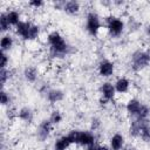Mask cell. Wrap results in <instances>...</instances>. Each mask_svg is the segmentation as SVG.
Listing matches in <instances>:
<instances>
[{
	"mask_svg": "<svg viewBox=\"0 0 150 150\" xmlns=\"http://www.w3.org/2000/svg\"><path fill=\"white\" fill-rule=\"evenodd\" d=\"M48 55L54 60H62L74 52L73 46L59 30H50L47 34Z\"/></svg>",
	"mask_w": 150,
	"mask_h": 150,
	"instance_id": "cell-1",
	"label": "cell"
},
{
	"mask_svg": "<svg viewBox=\"0 0 150 150\" xmlns=\"http://www.w3.org/2000/svg\"><path fill=\"white\" fill-rule=\"evenodd\" d=\"M73 145H79L82 148H87L88 145L97 142L96 134L91 130H80V129H71L67 134Z\"/></svg>",
	"mask_w": 150,
	"mask_h": 150,
	"instance_id": "cell-2",
	"label": "cell"
},
{
	"mask_svg": "<svg viewBox=\"0 0 150 150\" xmlns=\"http://www.w3.org/2000/svg\"><path fill=\"white\" fill-rule=\"evenodd\" d=\"M150 64V49H136L129 61V68L134 73L144 70Z\"/></svg>",
	"mask_w": 150,
	"mask_h": 150,
	"instance_id": "cell-3",
	"label": "cell"
},
{
	"mask_svg": "<svg viewBox=\"0 0 150 150\" xmlns=\"http://www.w3.org/2000/svg\"><path fill=\"white\" fill-rule=\"evenodd\" d=\"M104 25H105V29H107L108 35L110 38H112V39L121 38L123 35L125 28H127V25H125L124 20L122 18L112 15V14L105 16Z\"/></svg>",
	"mask_w": 150,
	"mask_h": 150,
	"instance_id": "cell-4",
	"label": "cell"
},
{
	"mask_svg": "<svg viewBox=\"0 0 150 150\" xmlns=\"http://www.w3.org/2000/svg\"><path fill=\"white\" fill-rule=\"evenodd\" d=\"M102 28V18L95 11H89L86 14V30L90 36H97Z\"/></svg>",
	"mask_w": 150,
	"mask_h": 150,
	"instance_id": "cell-5",
	"label": "cell"
},
{
	"mask_svg": "<svg viewBox=\"0 0 150 150\" xmlns=\"http://www.w3.org/2000/svg\"><path fill=\"white\" fill-rule=\"evenodd\" d=\"M53 127L54 125L52 124L49 118H43L41 122H39L36 127V131H35L36 139L39 142H46L53 132Z\"/></svg>",
	"mask_w": 150,
	"mask_h": 150,
	"instance_id": "cell-6",
	"label": "cell"
},
{
	"mask_svg": "<svg viewBox=\"0 0 150 150\" xmlns=\"http://www.w3.org/2000/svg\"><path fill=\"white\" fill-rule=\"evenodd\" d=\"M115 63L109 59H102L97 64V73L103 79H109L115 74Z\"/></svg>",
	"mask_w": 150,
	"mask_h": 150,
	"instance_id": "cell-7",
	"label": "cell"
},
{
	"mask_svg": "<svg viewBox=\"0 0 150 150\" xmlns=\"http://www.w3.org/2000/svg\"><path fill=\"white\" fill-rule=\"evenodd\" d=\"M98 91H100V95L102 98H104L105 101L108 102H111L115 100L116 97V90H115V86L112 82L110 81H104L100 84V88H98Z\"/></svg>",
	"mask_w": 150,
	"mask_h": 150,
	"instance_id": "cell-8",
	"label": "cell"
},
{
	"mask_svg": "<svg viewBox=\"0 0 150 150\" xmlns=\"http://www.w3.org/2000/svg\"><path fill=\"white\" fill-rule=\"evenodd\" d=\"M142 104H143V102H141L136 97H131V98H129L127 101V103H125V111H127L128 116L131 117V120L137 116V114L139 112V110L142 108Z\"/></svg>",
	"mask_w": 150,
	"mask_h": 150,
	"instance_id": "cell-9",
	"label": "cell"
},
{
	"mask_svg": "<svg viewBox=\"0 0 150 150\" xmlns=\"http://www.w3.org/2000/svg\"><path fill=\"white\" fill-rule=\"evenodd\" d=\"M46 100L50 103V104H56L63 101L66 94L62 89L60 88H49V90L46 93Z\"/></svg>",
	"mask_w": 150,
	"mask_h": 150,
	"instance_id": "cell-10",
	"label": "cell"
},
{
	"mask_svg": "<svg viewBox=\"0 0 150 150\" xmlns=\"http://www.w3.org/2000/svg\"><path fill=\"white\" fill-rule=\"evenodd\" d=\"M148 120H138V118H132L129 123V127H128V134L130 137L132 138H138L139 137V134H141V130L144 125V123L146 122Z\"/></svg>",
	"mask_w": 150,
	"mask_h": 150,
	"instance_id": "cell-11",
	"label": "cell"
},
{
	"mask_svg": "<svg viewBox=\"0 0 150 150\" xmlns=\"http://www.w3.org/2000/svg\"><path fill=\"white\" fill-rule=\"evenodd\" d=\"M109 146L111 150H124L125 148V137L121 132H115L109 138Z\"/></svg>",
	"mask_w": 150,
	"mask_h": 150,
	"instance_id": "cell-12",
	"label": "cell"
},
{
	"mask_svg": "<svg viewBox=\"0 0 150 150\" xmlns=\"http://www.w3.org/2000/svg\"><path fill=\"white\" fill-rule=\"evenodd\" d=\"M16 116L21 122L29 124V123H32L34 121V116L35 115H34V110L29 105H23L16 111Z\"/></svg>",
	"mask_w": 150,
	"mask_h": 150,
	"instance_id": "cell-13",
	"label": "cell"
},
{
	"mask_svg": "<svg viewBox=\"0 0 150 150\" xmlns=\"http://www.w3.org/2000/svg\"><path fill=\"white\" fill-rule=\"evenodd\" d=\"M30 20H22L15 28H14V33L15 35L23 40V41H28V33H29V27H30Z\"/></svg>",
	"mask_w": 150,
	"mask_h": 150,
	"instance_id": "cell-14",
	"label": "cell"
},
{
	"mask_svg": "<svg viewBox=\"0 0 150 150\" xmlns=\"http://www.w3.org/2000/svg\"><path fill=\"white\" fill-rule=\"evenodd\" d=\"M114 86H115V90H116L117 94L124 95L130 90L131 82L127 76H121L114 82Z\"/></svg>",
	"mask_w": 150,
	"mask_h": 150,
	"instance_id": "cell-15",
	"label": "cell"
},
{
	"mask_svg": "<svg viewBox=\"0 0 150 150\" xmlns=\"http://www.w3.org/2000/svg\"><path fill=\"white\" fill-rule=\"evenodd\" d=\"M67 15H70V16H75L80 13L81 11V4L76 0H67L64 1V5H63V9H62Z\"/></svg>",
	"mask_w": 150,
	"mask_h": 150,
	"instance_id": "cell-16",
	"label": "cell"
},
{
	"mask_svg": "<svg viewBox=\"0 0 150 150\" xmlns=\"http://www.w3.org/2000/svg\"><path fill=\"white\" fill-rule=\"evenodd\" d=\"M23 79L28 83H35L39 79V70L34 66H27L22 71Z\"/></svg>",
	"mask_w": 150,
	"mask_h": 150,
	"instance_id": "cell-17",
	"label": "cell"
},
{
	"mask_svg": "<svg viewBox=\"0 0 150 150\" xmlns=\"http://www.w3.org/2000/svg\"><path fill=\"white\" fill-rule=\"evenodd\" d=\"M71 142L68 137V135H61L59 136L54 143H53V150H68L71 146Z\"/></svg>",
	"mask_w": 150,
	"mask_h": 150,
	"instance_id": "cell-18",
	"label": "cell"
},
{
	"mask_svg": "<svg viewBox=\"0 0 150 150\" xmlns=\"http://www.w3.org/2000/svg\"><path fill=\"white\" fill-rule=\"evenodd\" d=\"M14 43H15V39L12 34H4L1 36V40H0V49L1 52H6L8 53L9 50L13 49L14 47Z\"/></svg>",
	"mask_w": 150,
	"mask_h": 150,
	"instance_id": "cell-19",
	"label": "cell"
},
{
	"mask_svg": "<svg viewBox=\"0 0 150 150\" xmlns=\"http://www.w3.org/2000/svg\"><path fill=\"white\" fill-rule=\"evenodd\" d=\"M6 15H7V19H8V22L9 25L12 26V28H15L22 20H21V13L18 11V9H7L6 11Z\"/></svg>",
	"mask_w": 150,
	"mask_h": 150,
	"instance_id": "cell-20",
	"label": "cell"
},
{
	"mask_svg": "<svg viewBox=\"0 0 150 150\" xmlns=\"http://www.w3.org/2000/svg\"><path fill=\"white\" fill-rule=\"evenodd\" d=\"M11 29H12V26L8 22V19H7V15H6V11H2L0 13V32L4 35V34H8Z\"/></svg>",
	"mask_w": 150,
	"mask_h": 150,
	"instance_id": "cell-21",
	"label": "cell"
},
{
	"mask_svg": "<svg viewBox=\"0 0 150 150\" xmlns=\"http://www.w3.org/2000/svg\"><path fill=\"white\" fill-rule=\"evenodd\" d=\"M41 34V27L40 25L35 23V22H30V27H29V33H28V41H35L40 38Z\"/></svg>",
	"mask_w": 150,
	"mask_h": 150,
	"instance_id": "cell-22",
	"label": "cell"
},
{
	"mask_svg": "<svg viewBox=\"0 0 150 150\" xmlns=\"http://www.w3.org/2000/svg\"><path fill=\"white\" fill-rule=\"evenodd\" d=\"M12 74H13V70L9 69V68H2V69H0V84H1V88L2 89H5V86L12 79V76H13Z\"/></svg>",
	"mask_w": 150,
	"mask_h": 150,
	"instance_id": "cell-23",
	"label": "cell"
},
{
	"mask_svg": "<svg viewBox=\"0 0 150 150\" xmlns=\"http://www.w3.org/2000/svg\"><path fill=\"white\" fill-rule=\"evenodd\" d=\"M138 138H141L142 142H144V143H150V120H148L144 123Z\"/></svg>",
	"mask_w": 150,
	"mask_h": 150,
	"instance_id": "cell-24",
	"label": "cell"
},
{
	"mask_svg": "<svg viewBox=\"0 0 150 150\" xmlns=\"http://www.w3.org/2000/svg\"><path fill=\"white\" fill-rule=\"evenodd\" d=\"M48 118H49V121L52 122L53 125H59L63 121V115H62V112L59 109H54L49 114V117Z\"/></svg>",
	"mask_w": 150,
	"mask_h": 150,
	"instance_id": "cell-25",
	"label": "cell"
},
{
	"mask_svg": "<svg viewBox=\"0 0 150 150\" xmlns=\"http://www.w3.org/2000/svg\"><path fill=\"white\" fill-rule=\"evenodd\" d=\"M135 118H138V120H150V107L148 104L143 103L139 112L137 114V116Z\"/></svg>",
	"mask_w": 150,
	"mask_h": 150,
	"instance_id": "cell-26",
	"label": "cell"
},
{
	"mask_svg": "<svg viewBox=\"0 0 150 150\" xmlns=\"http://www.w3.org/2000/svg\"><path fill=\"white\" fill-rule=\"evenodd\" d=\"M0 103H1L2 107L11 105V103H12V96L5 89H1V93H0Z\"/></svg>",
	"mask_w": 150,
	"mask_h": 150,
	"instance_id": "cell-27",
	"label": "cell"
},
{
	"mask_svg": "<svg viewBox=\"0 0 150 150\" xmlns=\"http://www.w3.org/2000/svg\"><path fill=\"white\" fill-rule=\"evenodd\" d=\"M9 66V55L6 52H0V68H8Z\"/></svg>",
	"mask_w": 150,
	"mask_h": 150,
	"instance_id": "cell-28",
	"label": "cell"
},
{
	"mask_svg": "<svg viewBox=\"0 0 150 150\" xmlns=\"http://www.w3.org/2000/svg\"><path fill=\"white\" fill-rule=\"evenodd\" d=\"M102 127V122H101V118L100 117H93L90 120V130L96 132L100 128Z\"/></svg>",
	"mask_w": 150,
	"mask_h": 150,
	"instance_id": "cell-29",
	"label": "cell"
},
{
	"mask_svg": "<svg viewBox=\"0 0 150 150\" xmlns=\"http://www.w3.org/2000/svg\"><path fill=\"white\" fill-rule=\"evenodd\" d=\"M30 8H33V9H40V8H42L46 4L43 2V1H41V0H30V1H28V4H27Z\"/></svg>",
	"mask_w": 150,
	"mask_h": 150,
	"instance_id": "cell-30",
	"label": "cell"
},
{
	"mask_svg": "<svg viewBox=\"0 0 150 150\" xmlns=\"http://www.w3.org/2000/svg\"><path fill=\"white\" fill-rule=\"evenodd\" d=\"M125 25H127V23H125ZM127 27H128L131 32H134V30H137V29L141 27V25H139L135 19H131V20L129 21V23L127 25Z\"/></svg>",
	"mask_w": 150,
	"mask_h": 150,
	"instance_id": "cell-31",
	"label": "cell"
},
{
	"mask_svg": "<svg viewBox=\"0 0 150 150\" xmlns=\"http://www.w3.org/2000/svg\"><path fill=\"white\" fill-rule=\"evenodd\" d=\"M143 32H144L145 36L150 39V22H148V23H145L143 26Z\"/></svg>",
	"mask_w": 150,
	"mask_h": 150,
	"instance_id": "cell-32",
	"label": "cell"
},
{
	"mask_svg": "<svg viewBox=\"0 0 150 150\" xmlns=\"http://www.w3.org/2000/svg\"><path fill=\"white\" fill-rule=\"evenodd\" d=\"M63 5H64V1H56V2H54V8L57 11H62Z\"/></svg>",
	"mask_w": 150,
	"mask_h": 150,
	"instance_id": "cell-33",
	"label": "cell"
},
{
	"mask_svg": "<svg viewBox=\"0 0 150 150\" xmlns=\"http://www.w3.org/2000/svg\"><path fill=\"white\" fill-rule=\"evenodd\" d=\"M98 149H100V144L97 142H95V143H93L86 148V150H98Z\"/></svg>",
	"mask_w": 150,
	"mask_h": 150,
	"instance_id": "cell-34",
	"label": "cell"
},
{
	"mask_svg": "<svg viewBox=\"0 0 150 150\" xmlns=\"http://www.w3.org/2000/svg\"><path fill=\"white\" fill-rule=\"evenodd\" d=\"M98 150H111V148L107 144H100V149Z\"/></svg>",
	"mask_w": 150,
	"mask_h": 150,
	"instance_id": "cell-35",
	"label": "cell"
},
{
	"mask_svg": "<svg viewBox=\"0 0 150 150\" xmlns=\"http://www.w3.org/2000/svg\"><path fill=\"white\" fill-rule=\"evenodd\" d=\"M124 150H138V149H136L135 146H132V145H125V148H124Z\"/></svg>",
	"mask_w": 150,
	"mask_h": 150,
	"instance_id": "cell-36",
	"label": "cell"
}]
</instances>
